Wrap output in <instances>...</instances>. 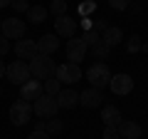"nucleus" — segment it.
<instances>
[{
    "mask_svg": "<svg viewBox=\"0 0 148 139\" xmlns=\"http://www.w3.org/2000/svg\"><path fill=\"white\" fill-rule=\"evenodd\" d=\"M27 65H30V75L35 77V80H40V82L54 77V70H57V62H54L49 55H40V52H37Z\"/></svg>",
    "mask_w": 148,
    "mask_h": 139,
    "instance_id": "obj_1",
    "label": "nucleus"
},
{
    "mask_svg": "<svg viewBox=\"0 0 148 139\" xmlns=\"http://www.w3.org/2000/svg\"><path fill=\"white\" fill-rule=\"evenodd\" d=\"M57 109H59L57 99H54V97H49V95H45V92L37 97L35 104H32V112H35L40 119H52L54 114H57Z\"/></svg>",
    "mask_w": 148,
    "mask_h": 139,
    "instance_id": "obj_2",
    "label": "nucleus"
},
{
    "mask_svg": "<svg viewBox=\"0 0 148 139\" xmlns=\"http://www.w3.org/2000/svg\"><path fill=\"white\" fill-rule=\"evenodd\" d=\"M5 75H8V80L12 82V85H17V87H22L27 80H30V65L25 62V60H15V62H10L5 67Z\"/></svg>",
    "mask_w": 148,
    "mask_h": 139,
    "instance_id": "obj_3",
    "label": "nucleus"
},
{
    "mask_svg": "<svg viewBox=\"0 0 148 139\" xmlns=\"http://www.w3.org/2000/svg\"><path fill=\"white\" fill-rule=\"evenodd\" d=\"M86 80L91 82V87L104 90V87H109V82H111V72H109V67H106L104 62H94L89 70H86Z\"/></svg>",
    "mask_w": 148,
    "mask_h": 139,
    "instance_id": "obj_4",
    "label": "nucleus"
},
{
    "mask_svg": "<svg viewBox=\"0 0 148 139\" xmlns=\"http://www.w3.org/2000/svg\"><path fill=\"white\" fill-rule=\"evenodd\" d=\"M30 117H32V104H30V102H25V99L12 102V107H10V119H12V124H15V127H25V124L30 122Z\"/></svg>",
    "mask_w": 148,
    "mask_h": 139,
    "instance_id": "obj_5",
    "label": "nucleus"
},
{
    "mask_svg": "<svg viewBox=\"0 0 148 139\" xmlns=\"http://www.w3.org/2000/svg\"><path fill=\"white\" fill-rule=\"evenodd\" d=\"M54 77H57L62 85L64 82H67V85H74V82L82 80V70H79V65H74V62H64V65H57Z\"/></svg>",
    "mask_w": 148,
    "mask_h": 139,
    "instance_id": "obj_6",
    "label": "nucleus"
},
{
    "mask_svg": "<svg viewBox=\"0 0 148 139\" xmlns=\"http://www.w3.org/2000/svg\"><path fill=\"white\" fill-rule=\"evenodd\" d=\"M0 30H3V35L8 40H22L25 38V20H20V17H8V20H3Z\"/></svg>",
    "mask_w": 148,
    "mask_h": 139,
    "instance_id": "obj_7",
    "label": "nucleus"
},
{
    "mask_svg": "<svg viewBox=\"0 0 148 139\" xmlns=\"http://www.w3.org/2000/svg\"><path fill=\"white\" fill-rule=\"evenodd\" d=\"M86 52H89V47L84 45L82 38H69V42H67V60H69V62L79 65L82 60L86 57Z\"/></svg>",
    "mask_w": 148,
    "mask_h": 139,
    "instance_id": "obj_8",
    "label": "nucleus"
},
{
    "mask_svg": "<svg viewBox=\"0 0 148 139\" xmlns=\"http://www.w3.org/2000/svg\"><path fill=\"white\" fill-rule=\"evenodd\" d=\"M109 87H111L114 95L123 97V95H128V92L133 90V80H131V75H123V72H121V75H111Z\"/></svg>",
    "mask_w": 148,
    "mask_h": 139,
    "instance_id": "obj_9",
    "label": "nucleus"
},
{
    "mask_svg": "<svg viewBox=\"0 0 148 139\" xmlns=\"http://www.w3.org/2000/svg\"><path fill=\"white\" fill-rule=\"evenodd\" d=\"M101 102H104V92L96 90V87H89L79 95V104L86 109H94V107H101Z\"/></svg>",
    "mask_w": 148,
    "mask_h": 139,
    "instance_id": "obj_10",
    "label": "nucleus"
},
{
    "mask_svg": "<svg viewBox=\"0 0 148 139\" xmlns=\"http://www.w3.org/2000/svg\"><path fill=\"white\" fill-rule=\"evenodd\" d=\"M54 35H62V38H74V32H77V20H72L69 15H59L54 20Z\"/></svg>",
    "mask_w": 148,
    "mask_h": 139,
    "instance_id": "obj_11",
    "label": "nucleus"
},
{
    "mask_svg": "<svg viewBox=\"0 0 148 139\" xmlns=\"http://www.w3.org/2000/svg\"><path fill=\"white\" fill-rule=\"evenodd\" d=\"M42 82L40 80H27L25 85L20 87V99H25V102H35L37 97L42 95Z\"/></svg>",
    "mask_w": 148,
    "mask_h": 139,
    "instance_id": "obj_12",
    "label": "nucleus"
},
{
    "mask_svg": "<svg viewBox=\"0 0 148 139\" xmlns=\"http://www.w3.org/2000/svg\"><path fill=\"white\" fill-rule=\"evenodd\" d=\"M119 137L121 139H141L143 129L138 122H131V119H121V124H119Z\"/></svg>",
    "mask_w": 148,
    "mask_h": 139,
    "instance_id": "obj_13",
    "label": "nucleus"
},
{
    "mask_svg": "<svg viewBox=\"0 0 148 139\" xmlns=\"http://www.w3.org/2000/svg\"><path fill=\"white\" fill-rule=\"evenodd\" d=\"M15 55L20 60H32L37 55V42H35V40H27V38L17 40V42H15Z\"/></svg>",
    "mask_w": 148,
    "mask_h": 139,
    "instance_id": "obj_14",
    "label": "nucleus"
},
{
    "mask_svg": "<svg viewBox=\"0 0 148 139\" xmlns=\"http://www.w3.org/2000/svg\"><path fill=\"white\" fill-rule=\"evenodd\" d=\"M59 47V35H42L37 40V52L40 55H52Z\"/></svg>",
    "mask_w": 148,
    "mask_h": 139,
    "instance_id": "obj_15",
    "label": "nucleus"
},
{
    "mask_svg": "<svg viewBox=\"0 0 148 139\" xmlns=\"http://www.w3.org/2000/svg\"><path fill=\"white\" fill-rule=\"evenodd\" d=\"M101 119H104V127H119L121 124V112H119V107H114V104H104V109H101Z\"/></svg>",
    "mask_w": 148,
    "mask_h": 139,
    "instance_id": "obj_16",
    "label": "nucleus"
},
{
    "mask_svg": "<svg viewBox=\"0 0 148 139\" xmlns=\"http://www.w3.org/2000/svg\"><path fill=\"white\" fill-rule=\"evenodd\" d=\"M54 99H57L59 107L72 109V107H77V104H79V92H74V90H59V95L54 97Z\"/></svg>",
    "mask_w": 148,
    "mask_h": 139,
    "instance_id": "obj_17",
    "label": "nucleus"
},
{
    "mask_svg": "<svg viewBox=\"0 0 148 139\" xmlns=\"http://www.w3.org/2000/svg\"><path fill=\"white\" fill-rule=\"evenodd\" d=\"M101 40H104L109 47H116V45H121L123 42V32H121V27H106L104 32H101Z\"/></svg>",
    "mask_w": 148,
    "mask_h": 139,
    "instance_id": "obj_18",
    "label": "nucleus"
},
{
    "mask_svg": "<svg viewBox=\"0 0 148 139\" xmlns=\"http://www.w3.org/2000/svg\"><path fill=\"white\" fill-rule=\"evenodd\" d=\"M45 17H47V8H45V5H30V10H27V20H30L32 25L45 22Z\"/></svg>",
    "mask_w": 148,
    "mask_h": 139,
    "instance_id": "obj_19",
    "label": "nucleus"
},
{
    "mask_svg": "<svg viewBox=\"0 0 148 139\" xmlns=\"http://www.w3.org/2000/svg\"><path fill=\"white\" fill-rule=\"evenodd\" d=\"M89 50H91V55H94V57H99V60H106V57H109V52H111V47H109V45H106L101 38L96 40Z\"/></svg>",
    "mask_w": 148,
    "mask_h": 139,
    "instance_id": "obj_20",
    "label": "nucleus"
},
{
    "mask_svg": "<svg viewBox=\"0 0 148 139\" xmlns=\"http://www.w3.org/2000/svg\"><path fill=\"white\" fill-rule=\"evenodd\" d=\"M42 90H45V95L57 97V95H59V90H62V82H59L57 77H49V80H45V82H42Z\"/></svg>",
    "mask_w": 148,
    "mask_h": 139,
    "instance_id": "obj_21",
    "label": "nucleus"
},
{
    "mask_svg": "<svg viewBox=\"0 0 148 139\" xmlns=\"http://www.w3.org/2000/svg\"><path fill=\"white\" fill-rule=\"evenodd\" d=\"M62 127H64V124H62V119H54V117L45 122V132H47L49 137H52V134H59V132H62Z\"/></svg>",
    "mask_w": 148,
    "mask_h": 139,
    "instance_id": "obj_22",
    "label": "nucleus"
},
{
    "mask_svg": "<svg viewBox=\"0 0 148 139\" xmlns=\"http://www.w3.org/2000/svg\"><path fill=\"white\" fill-rule=\"evenodd\" d=\"M49 13H52L54 17L67 15V0H52V5H49Z\"/></svg>",
    "mask_w": 148,
    "mask_h": 139,
    "instance_id": "obj_23",
    "label": "nucleus"
},
{
    "mask_svg": "<svg viewBox=\"0 0 148 139\" xmlns=\"http://www.w3.org/2000/svg\"><path fill=\"white\" fill-rule=\"evenodd\" d=\"M94 10H96V5H94V3H89V0H84V3L79 5V15L82 17H89Z\"/></svg>",
    "mask_w": 148,
    "mask_h": 139,
    "instance_id": "obj_24",
    "label": "nucleus"
},
{
    "mask_svg": "<svg viewBox=\"0 0 148 139\" xmlns=\"http://www.w3.org/2000/svg\"><path fill=\"white\" fill-rule=\"evenodd\" d=\"M99 38H101V35H96L94 30H86L84 35H82V40H84V45H86V47H91V45H94V42H96Z\"/></svg>",
    "mask_w": 148,
    "mask_h": 139,
    "instance_id": "obj_25",
    "label": "nucleus"
},
{
    "mask_svg": "<svg viewBox=\"0 0 148 139\" xmlns=\"http://www.w3.org/2000/svg\"><path fill=\"white\" fill-rule=\"evenodd\" d=\"M10 5H12V10H15V13H27V10H30L27 0H12Z\"/></svg>",
    "mask_w": 148,
    "mask_h": 139,
    "instance_id": "obj_26",
    "label": "nucleus"
},
{
    "mask_svg": "<svg viewBox=\"0 0 148 139\" xmlns=\"http://www.w3.org/2000/svg\"><path fill=\"white\" fill-rule=\"evenodd\" d=\"M106 27H109V22H106V20H94V22H91V27H89V30H94L96 35H101V32H104Z\"/></svg>",
    "mask_w": 148,
    "mask_h": 139,
    "instance_id": "obj_27",
    "label": "nucleus"
},
{
    "mask_svg": "<svg viewBox=\"0 0 148 139\" xmlns=\"http://www.w3.org/2000/svg\"><path fill=\"white\" fill-rule=\"evenodd\" d=\"M109 5L114 8V10H126V8L131 5V0H109Z\"/></svg>",
    "mask_w": 148,
    "mask_h": 139,
    "instance_id": "obj_28",
    "label": "nucleus"
},
{
    "mask_svg": "<svg viewBox=\"0 0 148 139\" xmlns=\"http://www.w3.org/2000/svg\"><path fill=\"white\" fill-rule=\"evenodd\" d=\"M104 139H121L116 127H104Z\"/></svg>",
    "mask_w": 148,
    "mask_h": 139,
    "instance_id": "obj_29",
    "label": "nucleus"
},
{
    "mask_svg": "<svg viewBox=\"0 0 148 139\" xmlns=\"http://www.w3.org/2000/svg\"><path fill=\"white\" fill-rule=\"evenodd\" d=\"M10 52V40L5 35H0V55H8Z\"/></svg>",
    "mask_w": 148,
    "mask_h": 139,
    "instance_id": "obj_30",
    "label": "nucleus"
},
{
    "mask_svg": "<svg viewBox=\"0 0 148 139\" xmlns=\"http://www.w3.org/2000/svg\"><path fill=\"white\" fill-rule=\"evenodd\" d=\"M128 50H131V52L141 50V40H138V38H131V42H128Z\"/></svg>",
    "mask_w": 148,
    "mask_h": 139,
    "instance_id": "obj_31",
    "label": "nucleus"
},
{
    "mask_svg": "<svg viewBox=\"0 0 148 139\" xmlns=\"http://www.w3.org/2000/svg\"><path fill=\"white\" fill-rule=\"evenodd\" d=\"M27 139H49V134L47 132H32Z\"/></svg>",
    "mask_w": 148,
    "mask_h": 139,
    "instance_id": "obj_32",
    "label": "nucleus"
},
{
    "mask_svg": "<svg viewBox=\"0 0 148 139\" xmlns=\"http://www.w3.org/2000/svg\"><path fill=\"white\" fill-rule=\"evenodd\" d=\"M5 75V62H3V60H0V77Z\"/></svg>",
    "mask_w": 148,
    "mask_h": 139,
    "instance_id": "obj_33",
    "label": "nucleus"
},
{
    "mask_svg": "<svg viewBox=\"0 0 148 139\" xmlns=\"http://www.w3.org/2000/svg\"><path fill=\"white\" fill-rule=\"evenodd\" d=\"M10 3H12V0H0V8H8Z\"/></svg>",
    "mask_w": 148,
    "mask_h": 139,
    "instance_id": "obj_34",
    "label": "nucleus"
},
{
    "mask_svg": "<svg viewBox=\"0 0 148 139\" xmlns=\"http://www.w3.org/2000/svg\"><path fill=\"white\" fill-rule=\"evenodd\" d=\"M0 25H3V17H0Z\"/></svg>",
    "mask_w": 148,
    "mask_h": 139,
    "instance_id": "obj_35",
    "label": "nucleus"
},
{
    "mask_svg": "<svg viewBox=\"0 0 148 139\" xmlns=\"http://www.w3.org/2000/svg\"><path fill=\"white\" fill-rule=\"evenodd\" d=\"M0 95H3V90H0Z\"/></svg>",
    "mask_w": 148,
    "mask_h": 139,
    "instance_id": "obj_36",
    "label": "nucleus"
}]
</instances>
